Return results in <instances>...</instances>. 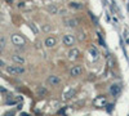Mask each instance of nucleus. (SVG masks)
Wrapping results in <instances>:
<instances>
[{"instance_id": "obj_21", "label": "nucleus", "mask_w": 129, "mask_h": 116, "mask_svg": "<svg viewBox=\"0 0 129 116\" xmlns=\"http://www.w3.org/2000/svg\"><path fill=\"white\" fill-rule=\"evenodd\" d=\"M30 27H31L32 30H34V32H35V34L38 32V30H36V27H35V25H32V23H31V25H30Z\"/></svg>"}, {"instance_id": "obj_16", "label": "nucleus", "mask_w": 129, "mask_h": 116, "mask_svg": "<svg viewBox=\"0 0 129 116\" xmlns=\"http://www.w3.org/2000/svg\"><path fill=\"white\" fill-rule=\"evenodd\" d=\"M107 66H109L110 68H114V66H115V62H114V59H112L111 57H109V61H107Z\"/></svg>"}, {"instance_id": "obj_8", "label": "nucleus", "mask_w": 129, "mask_h": 116, "mask_svg": "<svg viewBox=\"0 0 129 116\" xmlns=\"http://www.w3.org/2000/svg\"><path fill=\"white\" fill-rule=\"evenodd\" d=\"M48 84H50L53 87H57L61 84V79L56 75H50V76H48Z\"/></svg>"}, {"instance_id": "obj_2", "label": "nucleus", "mask_w": 129, "mask_h": 116, "mask_svg": "<svg viewBox=\"0 0 129 116\" xmlns=\"http://www.w3.org/2000/svg\"><path fill=\"white\" fill-rule=\"evenodd\" d=\"M7 72L10 75H19V73H23L25 68L21 66H8L7 67Z\"/></svg>"}, {"instance_id": "obj_4", "label": "nucleus", "mask_w": 129, "mask_h": 116, "mask_svg": "<svg viewBox=\"0 0 129 116\" xmlns=\"http://www.w3.org/2000/svg\"><path fill=\"white\" fill-rule=\"evenodd\" d=\"M12 43H13L14 45H18V47L25 45V39H23L22 36H21V35L13 34V35H12Z\"/></svg>"}, {"instance_id": "obj_18", "label": "nucleus", "mask_w": 129, "mask_h": 116, "mask_svg": "<svg viewBox=\"0 0 129 116\" xmlns=\"http://www.w3.org/2000/svg\"><path fill=\"white\" fill-rule=\"evenodd\" d=\"M38 93L40 94V96H44V94H47V89H44V88H38Z\"/></svg>"}, {"instance_id": "obj_15", "label": "nucleus", "mask_w": 129, "mask_h": 116, "mask_svg": "<svg viewBox=\"0 0 129 116\" xmlns=\"http://www.w3.org/2000/svg\"><path fill=\"white\" fill-rule=\"evenodd\" d=\"M70 7L71 8H74V9H83V4H80V3H70Z\"/></svg>"}, {"instance_id": "obj_25", "label": "nucleus", "mask_w": 129, "mask_h": 116, "mask_svg": "<svg viewBox=\"0 0 129 116\" xmlns=\"http://www.w3.org/2000/svg\"><path fill=\"white\" fill-rule=\"evenodd\" d=\"M12 115V112H9V113H7V115H4V116H10Z\"/></svg>"}, {"instance_id": "obj_14", "label": "nucleus", "mask_w": 129, "mask_h": 116, "mask_svg": "<svg viewBox=\"0 0 129 116\" xmlns=\"http://www.w3.org/2000/svg\"><path fill=\"white\" fill-rule=\"evenodd\" d=\"M47 10L49 13H52V14H56L57 12H58V8L56 7V5H48L47 7Z\"/></svg>"}, {"instance_id": "obj_19", "label": "nucleus", "mask_w": 129, "mask_h": 116, "mask_svg": "<svg viewBox=\"0 0 129 116\" xmlns=\"http://www.w3.org/2000/svg\"><path fill=\"white\" fill-rule=\"evenodd\" d=\"M85 36H84V32H79V40H84Z\"/></svg>"}, {"instance_id": "obj_12", "label": "nucleus", "mask_w": 129, "mask_h": 116, "mask_svg": "<svg viewBox=\"0 0 129 116\" xmlns=\"http://www.w3.org/2000/svg\"><path fill=\"white\" fill-rule=\"evenodd\" d=\"M12 59L16 63H18V65H23V63H25V58L22 56H19V54H13L12 56Z\"/></svg>"}, {"instance_id": "obj_10", "label": "nucleus", "mask_w": 129, "mask_h": 116, "mask_svg": "<svg viewBox=\"0 0 129 116\" xmlns=\"http://www.w3.org/2000/svg\"><path fill=\"white\" fill-rule=\"evenodd\" d=\"M44 44H45V47H47V48H53V47H54V45L57 44V39H56V37L49 36V37H47V39H45Z\"/></svg>"}, {"instance_id": "obj_13", "label": "nucleus", "mask_w": 129, "mask_h": 116, "mask_svg": "<svg viewBox=\"0 0 129 116\" xmlns=\"http://www.w3.org/2000/svg\"><path fill=\"white\" fill-rule=\"evenodd\" d=\"M89 53L93 56V58H98V56H100V52L97 50L94 47H90V48H89Z\"/></svg>"}, {"instance_id": "obj_11", "label": "nucleus", "mask_w": 129, "mask_h": 116, "mask_svg": "<svg viewBox=\"0 0 129 116\" xmlns=\"http://www.w3.org/2000/svg\"><path fill=\"white\" fill-rule=\"evenodd\" d=\"M64 25L69 26V27H75V26H78V19H75V18H66L63 21Z\"/></svg>"}, {"instance_id": "obj_6", "label": "nucleus", "mask_w": 129, "mask_h": 116, "mask_svg": "<svg viewBox=\"0 0 129 116\" xmlns=\"http://www.w3.org/2000/svg\"><path fill=\"white\" fill-rule=\"evenodd\" d=\"M120 92H121V85H120V84H112V85L110 87V93L112 94L114 97L119 96Z\"/></svg>"}, {"instance_id": "obj_22", "label": "nucleus", "mask_w": 129, "mask_h": 116, "mask_svg": "<svg viewBox=\"0 0 129 116\" xmlns=\"http://www.w3.org/2000/svg\"><path fill=\"white\" fill-rule=\"evenodd\" d=\"M3 66H5V63H4V61L0 59V67H3Z\"/></svg>"}, {"instance_id": "obj_17", "label": "nucleus", "mask_w": 129, "mask_h": 116, "mask_svg": "<svg viewBox=\"0 0 129 116\" xmlns=\"http://www.w3.org/2000/svg\"><path fill=\"white\" fill-rule=\"evenodd\" d=\"M4 47H5V39L2 37L0 39V53H2V50L4 49Z\"/></svg>"}, {"instance_id": "obj_1", "label": "nucleus", "mask_w": 129, "mask_h": 116, "mask_svg": "<svg viewBox=\"0 0 129 116\" xmlns=\"http://www.w3.org/2000/svg\"><path fill=\"white\" fill-rule=\"evenodd\" d=\"M75 88H72V87H67L66 89L63 90V93H62V99L63 101H67V99H70V98H72L74 96H75Z\"/></svg>"}, {"instance_id": "obj_3", "label": "nucleus", "mask_w": 129, "mask_h": 116, "mask_svg": "<svg viewBox=\"0 0 129 116\" xmlns=\"http://www.w3.org/2000/svg\"><path fill=\"white\" fill-rule=\"evenodd\" d=\"M81 72H83V67L80 65H76V66H72L71 70H70V75L72 78H78L81 75Z\"/></svg>"}, {"instance_id": "obj_24", "label": "nucleus", "mask_w": 129, "mask_h": 116, "mask_svg": "<svg viewBox=\"0 0 129 116\" xmlns=\"http://www.w3.org/2000/svg\"><path fill=\"white\" fill-rule=\"evenodd\" d=\"M21 116H28L27 113H21Z\"/></svg>"}, {"instance_id": "obj_20", "label": "nucleus", "mask_w": 129, "mask_h": 116, "mask_svg": "<svg viewBox=\"0 0 129 116\" xmlns=\"http://www.w3.org/2000/svg\"><path fill=\"white\" fill-rule=\"evenodd\" d=\"M43 30H44V31H49V30H50V26H49V25H47V26H43Z\"/></svg>"}, {"instance_id": "obj_9", "label": "nucleus", "mask_w": 129, "mask_h": 116, "mask_svg": "<svg viewBox=\"0 0 129 116\" xmlns=\"http://www.w3.org/2000/svg\"><path fill=\"white\" fill-rule=\"evenodd\" d=\"M79 56H80V50L76 49V48H72V49L69 52V59H71V61L79 58Z\"/></svg>"}, {"instance_id": "obj_7", "label": "nucleus", "mask_w": 129, "mask_h": 116, "mask_svg": "<svg viewBox=\"0 0 129 116\" xmlns=\"http://www.w3.org/2000/svg\"><path fill=\"white\" fill-rule=\"evenodd\" d=\"M62 41H63V45L71 47V45H74V43H75V37H74L72 35H64L63 39H62Z\"/></svg>"}, {"instance_id": "obj_23", "label": "nucleus", "mask_w": 129, "mask_h": 116, "mask_svg": "<svg viewBox=\"0 0 129 116\" xmlns=\"http://www.w3.org/2000/svg\"><path fill=\"white\" fill-rule=\"evenodd\" d=\"M14 0H7V3H13Z\"/></svg>"}, {"instance_id": "obj_5", "label": "nucleus", "mask_w": 129, "mask_h": 116, "mask_svg": "<svg viewBox=\"0 0 129 116\" xmlns=\"http://www.w3.org/2000/svg\"><path fill=\"white\" fill-rule=\"evenodd\" d=\"M93 103H94L95 107H103V106H106L107 99H106L105 96H98V97H95V99H94Z\"/></svg>"}]
</instances>
